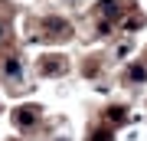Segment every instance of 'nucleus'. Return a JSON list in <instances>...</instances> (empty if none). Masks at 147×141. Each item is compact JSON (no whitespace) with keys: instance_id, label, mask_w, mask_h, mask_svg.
<instances>
[{"instance_id":"f257e3e1","label":"nucleus","mask_w":147,"mask_h":141,"mask_svg":"<svg viewBox=\"0 0 147 141\" xmlns=\"http://www.w3.org/2000/svg\"><path fill=\"white\" fill-rule=\"evenodd\" d=\"M0 33H3V26H0Z\"/></svg>"}]
</instances>
